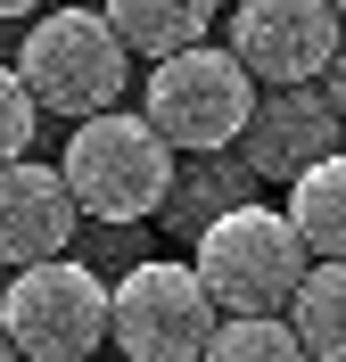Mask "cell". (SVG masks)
<instances>
[{"instance_id": "52a82bcc", "label": "cell", "mask_w": 346, "mask_h": 362, "mask_svg": "<svg viewBox=\"0 0 346 362\" xmlns=\"http://www.w3.org/2000/svg\"><path fill=\"white\" fill-rule=\"evenodd\" d=\"M346 42L338 0H239L231 49L248 58L255 83H322Z\"/></svg>"}, {"instance_id": "8992f818", "label": "cell", "mask_w": 346, "mask_h": 362, "mask_svg": "<svg viewBox=\"0 0 346 362\" xmlns=\"http://www.w3.org/2000/svg\"><path fill=\"white\" fill-rule=\"evenodd\" d=\"M214 329H223V305L198 280V264L149 255L115 280V354L124 362H207Z\"/></svg>"}, {"instance_id": "d6986e66", "label": "cell", "mask_w": 346, "mask_h": 362, "mask_svg": "<svg viewBox=\"0 0 346 362\" xmlns=\"http://www.w3.org/2000/svg\"><path fill=\"white\" fill-rule=\"evenodd\" d=\"M338 17H346V0H338Z\"/></svg>"}, {"instance_id": "277c9868", "label": "cell", "mask_w": 346, "mask_h": 362, "mask_svg": "<svg viewBox=\"0 0 346 362\" xmlns=\"http://www.w3.org/2000/svg\"><path fill=\"white\" fill-rule=\"evenodd\" d=\"M17 74L33 83L50 115H99L124 99V74H132V42L115 33L108 8H42L33 33L17 42Z\"/></svg>"}, {"instance_id": "7c38bea8", "label": "cell", "mask_w": 346, "mask_h": 362, "mask_svg": "<svg viewBox=\"0 0 346 362\" xmlns=\"http://www.w3.org/2000/svg\"><path fill=\"white\" fill-rule=\"evenodd\" d=\"M289 214H297L305 247L313 255H346V148L322 165H305L297 181H289Z\"/></svg>"}, {"instance_id": "9a60e30c", "label": "cell", "mask_w": 346, "mask_h": 362, "mask_svg": "<svg viewBox=\"0 0 346 362\" xmlns=\"http://www.w3.org/2000/svg\"><path fill=\"white\" fill-rule=\"evenodd\" d=\"M33 124H42V99L17 66H0V165H17L33 148Z\"/></svg>"}, {"instance_id": "ac0fdd59", "label": "cell", "mask_w": 346, "mask_h": 362, "mask_svg": "<svg viewBox=\"0 0 346 362\" xmlns=\"http://www.w3.org/2000/svg\"><path fill=\"white\" fill-rule=\"evenodd\" d=\"M0 362H25V346L8 338V321H0Z\"/></svg>"}, {"instance_id": "30bf717a", "label": "cell", "mask_w": 346, "mask_h": 362, "mask_svg": "<svg viewBox=\"0 0 346 362\" xmlns=\"http://www.w3.org/2000/svg\"><path fill=\"white\" fill-rule=\"evenodd\" d=\"M108 17L140 58H173L214 33V0H108Z\"/></svg>"}, {"instance_id": "6da1fadb", "label": "cell", "mask_w": 346, "mask_h": 362, "mask_svg": "<svg viewBox=\"0 0 346 362\" xmlns=\"http://www.w3.org/2000/svg\"><path fill=\"white\" fill-rule=\"evenodd\" d=\"M182 148L149 124L140 107H99L74 124L67 140V189L91 223H149L157 206H173V181H182Z\"/></svg>"}, {"instance_id": "e0dca14e", "label": "cell", "mask_w": 346, "mask_h": 362, "mask_svg": "<svg viewBox=\"0 0 346 362\" xmlns=\"http://www.w3.org/2000/svg\"><path fill=\"white\" fill-rule=\"evenodd\" d=\"M0 17H42V0H0Z\"/></svg>"}, {"instance_id": "3957f363", "label": "cell", "mask_w": 346, "mask_h": 362, "mask_svg": "<svg viewBox=\"0 0 346 362\" xmlns=\"http://www.w3.org/2000/svg\"><path fill=\"white\" fill-rule=\"evenodd\" d=\"M255 74L239 49H214V42H190L173 49V58H149V90H140V115L157 124L182 157H214V148H239V132H248L255 115Z\"/></svg>"}, {"instance_id": "ba28073f", "label": "cell", "mask_w": 346, "mask_h": 362, "mask_svg": "<svg viewBox=\"0 0 346 362\" xmlns=\"http://www.w3.org/2000/svg\"><path fill=\"white\" fill-rule=\"evenodd\" d=\"M338 99L322 83H264L248 132H239V157L255 165V181H297L305 165L338 157Z\"/></svg>"}, {"instance_id": "5bb4252c", "label": "cell", "mask_w": 346, "mask_h": 362, "mask_svg": "<svg viewBox=\"0 0 346 362\" xmlns=\"http://www.w3.org/2000/svg\"><path fill=\"white\" fill-rule=\"evenodd\" d=\"M207 362H313L289 313H223Z\"/></svg>"}, {"instance_id": "4fadbf2b", "label": "cell", "mask_w": 346, "mask_h": 362, "mask_svg": "<svg viewBox=\"0 0 346 362\" xmlns=\"http://www.w3.org/2000/svg\"><path fill=\"white\" fill-rule=\"evenodd\" d=\"M248 181H255L248 157H223V148H214L207 165H182V181H173V214H182L190 230H207L214 214L248 206Z\"/></svg>"}, {"instance_id": "9c48e42d", "label": "cell", "mask_w": 346, "mask_h": 362, "mask_svg": "<svg viewBox=\"0 0 346 362\" xmlns=\"http://www.w3.org/2000/svg\"><path fill=\"white\" fill-rule=\"evenodd\" d=\"M74 223H83V206L67 189V165H33V157L0 165V264L8 272L67 255Z\"/></svg>"}, {"instance_id": "2e32d148", "label": "cell", "mask_w": 346, "mask_h": 362, "mask_svg": "<svg viewBox=\"0 0 346 362\" xmlns=\"http://www.w3.org/2000/svg\"><path fill=\"white\" fill-rule=\"evenodd\" d=\"M322 90L338 99V115H346V42H338V58H330V74H322Z\"/></svg>"}, {"instance_id": "7a4b0ae2", "label": "cell", "mask_w": 346, "mask_h": 362, "mask_svg": "<svg viewBox=\"0 0 346 362\" xmlns=\"http://www.w3.org/2000/svg\"><path fill=\"white\" fill-rule=\"evenodd\" d=\"M198 280L214 288L223 313H289V296L305 288V272H313V247H305V230L289 206H231L198 230Z\"/></svg>"}, {"instance_id": "5b68a950", "label": "cell", "mask_w": 346, "mask_h": 362, "mask_svg": "<svg viewBox=\"0 0 346 362\" xmlns=\"http://www.w3.org/2000/svg\"><path fill=\"white\" fill-rule=\"evenodd\" d=\"M0 321L25 346V362H91L99 346H115V288L91 264L50 255V264H25L8 280Z\"/></svg>"}, {"instance_id": "8fae6325", "label": "cell", "mask_w": 346, "mask_h": 362, "mask_svg": "<svg viewBox=\"0 0 346 362\" xmlns=\"http://www.w3.org/2000/svg\"><path fill=\"white\" fill-rule=\"evenodd\" d=\"M289 321L313 362H346V255H313L305 288L289 296Z\"/></svg>"}]
</instances>
